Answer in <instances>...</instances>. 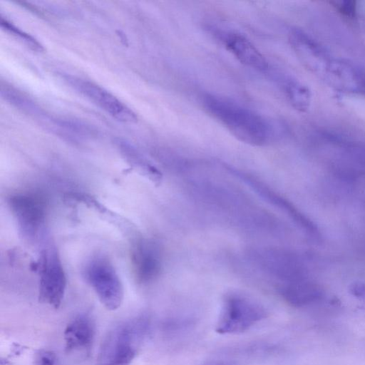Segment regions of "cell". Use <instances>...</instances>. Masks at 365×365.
<instances>
[{
    "label": "cell",
    "mask_w": 365,
    "mask_h": 365,
    "mask_svg": "<svg viewBox=\"0 0 365 365\" xmlns=\"http://www.w3.org/2000/svg\"><path fill=\"white\" fill-rule=\"evenodd\" d=\"M57 123L61 127L76 134L88 135L91 133V130L88 125L77 120L62 119L58 120Z\"/></svg>",
    "instance_id": "obj_16"
},
{
    "label": "cell",
    "mask_w": 365,
    "mask_h": 365,
    "mask_svg": "<svg viewBox=\"0 0 365 365\" xmlns=\"http://www.w3.org/2000/svg\"><path fill=\"white\" fill-rule=\"evenodd\" d=\"M202 104L212 117L245 143L265 145L284 132L281 124L226 98L206 94Z\"/></svg>",
    "instance_id": "obj_1"
},
{
    "label": "cell",
    "mask_w": 365,
    "mask_h": 365,
    "mask_svg": "<svg viewBox=\"0 0 365 365\" xmlns=\"http://www.w3.org/2000/svg\"><path fill=\"white\" fill-rule=\"evenodd\" d=\"M95 334V324L90 315L80 314L76 316L68 323L63 332L66 351L89 354Z\"/></svg>",
    "instance_id": "obj_10"
},
{
    "label": "cell",
    "mask_w": 365,
    "mask_h": 365,
    "mask_svg": "<svg viewBox=\"0 0 365 365\" xmlns=\"http://www.w3.org/2000/svg\"><path fill=\"white\" fill-rule=\"evenodd\" d=\"M131 261L137 279L146 283L153 280L161 269V255L152 240L139 238L133 244Z\"/></svg>",
    "instance_id": "obj_9"
},
{
    "label": "cell",
    "mask_w": 365,
    "mask_h": 365,
    "mask_svg": "<svg viewBox=\"0 0 365 365\" xmlns=\"http://www.w3.org/2000/svg\"><path fill=\"white\" fill-rule=\"evenodd\" d=\"M83 277L106 309L113 311L120 307L123 286L110 260L102 256L92 258L84 267Z\"/></svg>",
    "instance_id": "obj_5"
},
{
    "label": "cell",
    "mask_w": 365,
    "mask_h": 365,
    "mask_svg": "<svg viewBox=\"0 0 365 365\" xmlns=\"http://www.w3.org/2000/svg\"><path fill=\"white\" fill-rule=\"evenodd\" d=\"M66 79L73 88L115 119L126 123L137 121L136 114L130 108L102 87L75 77H67Z\"/></svg>",
    "instance_id": "obj_8"
},
{
    "label": "cell",
    "mask_w": 365,
    "mask_h": 365,
    "mask_svg": "<svg viewBox=\"0 0 365 365\" xmlns=\"http://www.w3.org/2000/svg\"><path fill=\"white\" fill-rule=\"evenodd\" d=\"M1 95L6 101L23 111L29 113L37 112L35 103L28 96L13 87L2 86Z\"/></svg>",
    "instance_id": "obj_14"
},
{
    "label": "cell",
    "mask_w": 365,
    "mask_h": 365,
    "mask_svg": "<svg viewBox=\"0 0 365 365\" xmlns=\"http://www.w3.org/2000/svg\"><path fill=\"white\" fill-rule=\"evenodd\" d=\"M148 328L144 316L125 319L112 327L100 346L96 365H130Z\"/></svg>",
    "instance_id": "obj_2"
},
{
    "label": "cell",
    "mask_w": 365,
    "mask_h": 365,
    "mask_svg": "<svg viewBox=\"0 0 365 365\" xmlns=\"http://www.w3.org/2000/svg\"><path fill=\"white\" fill-rule=\"evenodd\" d=\"M317 76L335 90L365 96V68L349 60L330 54Z\"/></svg>",
    "instance_id": "obj_7"
},
{
    "label": "cell",
    "mask_w": 365,
    "mask_h": 365,
    "mask_svg": "<svg viewBox=\"0 0 365 365\" xmlns=\"http://www.w3.org/2000/svg\"><path fill=\"white\" fill-rule=\"evenodd\" d=\"M264 308L253 299L239 294L227 296L216 323L220 334L242 333L265 318Z\"/></svg>",
    "instance_id": "obj_4"
},
{
    "label": "cell",
    "mask_w": 365,
    "mask_h": 365,
    "mask_svg": "<svg viewBox=\"0 0 365 365\" xmlns=\"http://www.w3.org/2000/svg\"><path fill=\"white\" fill-rule=\"evenodd\" d=\"M351 293L365 304V284H356L351 288Z\"/></svg>",
    "instance_id": "obj_19"
},
{
    "label": "cell",
    "mask_w": 365,
    "mask_h": 365,
    "mask_svg": "<svg viewBox=\"0 0 365 365\" xmlns=\"http://www.w3.org/2000/svg\"><path fill=\"white\" fill-rule=\"evenodd\" d=\"M8 205L24 239L35 242L43 237L46 202L41 195L17 193L8 198Z\"/></svg>",
    "instance_id": "obj_6"
},
{
    "label": "cell",
    "mask_w": 365,
    "mask_h": 365,
    "mask_svg": "<svg viewBox=\"0 0 365 365\" xmlns=\"http://www.w3.org/2000/svg\"><path fill=\"white\" fill-rule=\"evenodd\" d=\"M1 25L6 31L23 41L24 43H26L32 50L36 51H41L43 50L41 44L39 43L34 38H33L29 34L22 31L8 21L1 18Z\"/></svg>",
    "instance_id": "obj_15"
},
{
    "label": "cell",
    "mask_w": 365,
    "mask_h": 365,
    "mask_svg": "<svg viewBox=\"0 0 365 365\" xmlns=\"http://www.w3.org/2000/svg\"><path fill=\"white\" fill-rule=\"evenodd\" d=\"M279 79L284 95L291 106L300 112L307 111L312 101V94L309 88L289 76H280Z\"/></svg>",
    "instance_id": "obj_12"
},
{
    "label": "cell",
    "mask_w": 365,
    "mask_h": 365,
    "mask_svg": "<svg viewBox=\"0 0 365 365\" xmlns=\"http://www.w3.org/2000/svg\"><path fill=\"white\" fill-rule=\"evenodd\" d=\"M56 355L51 351H41L36 358L37 365H56Z\"/></svg>",
    "instance_id": "obj_17"
},
{
    "label": "cell",
    "mask_w": 365,
    "mask_h": 365,
    "mask_svg": "<svg viewBox=\"0 0 365 365\" xmlns=\"http://www.w3.org/2000/svg\"><path fill=\"white\" fill-rule=\"evenodd\" d=\"M116 143L122 155L131 168L153 181L160 179V172L133 145L121 139H118Z\"/></svg>",
    "instance_id": "obj_13"
},
{
    "label": "cell",
    "mask_w": 365,
    "mask_h": 365,
    "mask_svg": "<svg viewBox=\"0 0 365 365\" xmlns=\"http://www.w3.org/2000/svg\"><path fill=\"white\" fill-rule=\"evenodd\" d=\"M339 9L347 16H353L354 14V2L353 1H341L337 4Z\"/></svg>",
    "instance_id": "obj_18"
},
{
    "label": "cell",
    "mask_w": 365,
    "mask_h": 365,
    "mask_svg": "<svg viewBox=\"0 0 365 365\" xmlns=\"http://www.w3.org/2000/svg\"><path fill=\"white\" fill-rule=\"evenodd\" d=\"M220 35L226 48L240 63L258 71L269 70V63L264 56L245 36L235 32H224Z\"/></svg>",
    "instance_id": "obj_11"
},
{
    "label": "cell",
    "mask_w": 365,
    "mask_h": 365,
    "mask_svg": "<svg viewBox=\"0 0 365 365\" xmlns=\"http://www.w3.org/2000/svg\"><path fill=\"white\" fill-rule=\"evenodd\" d=\"M38 274V300L55 309L61 304L66 288V276L53 244L43 247L35 264Z\"/></svg>",
    "instance_id": "obj_3"
}]
</instances>
